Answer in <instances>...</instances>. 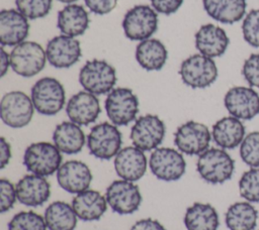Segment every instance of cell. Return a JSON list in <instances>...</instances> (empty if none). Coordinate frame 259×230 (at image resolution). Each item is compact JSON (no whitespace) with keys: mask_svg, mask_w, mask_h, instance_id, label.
Segmentation results:
<instances>
[{"mask_svg":"<svg viewBox=\"0 0 259 230\" xmlns=\"http://www.w3.org/2000/svg\"><path fill=\"white\" fill-rule=\"evenodd\" d=\"M90 18L86 9L78 4H68L58 13L57 27L62 34L76 37L89 27Z\"/></svg>","mask_w":259,"mask_h":230,"instance_id":"25","label":"cell"},{"mask_svg":"<svg viewBox=\"0 0 259 230\" xmlns=\"http://www.w3.org/2000/svg\"><path fill=\"white\" fill-rule=\"evenodd\" d=\"M9 67H11L10 54H8V52L5 51L4 46H2L1 53H0V76L1 77L5 76Z\"/></svg>","mask_w":259,"mask_h":230,"instance_id":"43","label":"cell"},{"mask_svg":"<svg viewBox=\"0 0 259 230\" xmlns=\"http://www.w3.org/2000/svg\"><path fill=\"white\" fill-rule=\"evenodd\" d=\"M211 138V133L206 125L189 120L176 129L174 144L184 154L199 155L208 148Z\"/></svg>","mask_w":259,"mask_h":230,"instance_id":"12","label":"cell"},{"mask_svg":"<svg viewBox=\"0 0 259 230\" xmlns=\"http://www.w3.org/2000/svg\"><path fill=\"white\" fill-rule=\"evenodd\" d=\"M107 117L116 126H125L134 121L139 112V99L128 88H114L105 99Z\"/></svg>","mask_w":259,"mask_h":230,"instance_id":"7","label":"cell"},{"mask_svg":"<svg viewBox=\"0 0 259 230\" xmlns=\"http://www.w3.org/2000/svg\"><path fill=\"white\" fill-rule=\"evenodd\" d=\"M77 217L82 221L99 220L107 210V201L95 190H86L77 194L71 203Z\"/></svg>","mask_w":259,"mask_h":230,"instance_id":"24","label":"cell"},{"mask_svg":"<svg viewBox=\"0 0 259 230\" xmlns=\"http://www.w3.org/2000/svg\"><path fill=\"white\" fill-rule=\"evenodd\" d=\"M59 186L68 193L79 194L89 189L92 174L89 166L80 160H68L57 171Z\"/></svg>","mask_w":259,"mask_h":230,"instance_id":"17","label":"cell"},{"mask_svg":"<svg viewBox=\"0 0 259 230\" xmlns=\"http://www.w3.org/2000/svg\"><path fill=\"white\" fill-rule=\"evenodd\" d=\"M28 19L16 9H3L0 12V42L2 46H15L27 37Z\"/></svg>","mask_w":259,"mask_h":230,"instance_id":"20","label":"cell"},{"mask_svg":"<svg viewBox=\"0 0 259 230\" xmlns=\"http://www.w3.org/2000/svg\"><path fill=\"white\" fill-rule=\"evenodd\" d=\"M53 141L58 149L66 154L80 152L85 144V134L80 125L72 121L58 124L53 132Z\"/></svg>","mask_w":259,"mask_h":230,"instance_id":"27","label":"cell"},{"mask_svg":"<svg viewBox=\"0 0 259 230\" xmlns=\"http://www.w3.org/2000/svg\"><path fill=\"white\" fill-rule=\"evenodd\" d=\"M240 156L250 167H259V131L248 133L240 144Z\"/></svg>","mask_w":259,"mask_h":230,"instance_id":"34","label":"cell"},{"mask_svg":"<svg viewBox=\"0 0 259 230\" xmlns=\"http://www.w3.org/2000/svg\"><path fill=\"white\" fill-rule=\"evenodd\" d=\"M62 152L54 143L39 141L29 144L23 154L25 168L37 176L48 177L57 172L62 164Z\"/></svg>","mask_w":259,"mask_h":230,"instance_id":"3","label":"cell"},{"mask_svg":"<svg viewBox=\"0 0 259 230\" xmlns=\"http://www.w3.org/2000/svg\"><path fill=\"white\" fill-rule=\"evenodd\" d=\"M135 55L138 64L146 71H160L166 64L168 51L162 41L149 38L137 45Z\"/></svg>","mask_w":259,"mask_h":230,"instance_id":"28","label":"cell"},{"mask_svg":"<svg viewBox=\"0 0 259 230\" xmlns=\"http://www.w3.org/2000/svg\"><path fill=\"white\" fill-rule=\"evenodd\" d=\"M47 61L57 69H67L74 66L81 58L80 41L65 34L57 35L49 40L46 47Z\"/></svg>","mask_w":259,"mask_h":230,"instance_id":"16","label":"cell"},{"mask_svg":"<svg viewBox=\"0 0 259 230\" xmlns=\"http://www.w3.org/2000/svg\"><path fill=\"white\" fill-rule=\"evenodd\" d=\"M245 136L243 122L234 116L223 117L212 125L211 137L220 148L234 149L242 143Z\"/></svg>","mask_w":259,"mask_h":230,"instance_id":"23","label":"cell"},{"mask_svg":"<svg viewBox=\"0 0 259 230\" xmlns=\"http://www.w3.org/2000/svg\"><path fill=\"white\" fill-rule=\"evenodd\" d=\"M122 135L117 126L109 122L94 125L87 136L89 152L98 159L108 160L121 149Z\"/></svg>","mask_w":259,"mask_h":230,"instance_id":"5","label":"cell"},{"mask_svg":"<svg viewBox=\"0 0 259 230\" xmlns=\"http://www.w3.org/2000/svg\"><path fill=\"white\" fill-rule=\"evenodd\" d=\"M166 126L157 115L146 114L139 117L131 129V140L134 146L143 151L158 148L164 140Z\"/></svg>","mask_w":259,"mask_h":230,"instance_id":"13","label":"cell"},{"mask_svg":"<svg viewBox=\"0 0 259 230\" xmlns=\"http://www.w3.org/2000/svg\"><path fill=\"white\" fill-rule=\"evenodd\" d=\"M8 230H48L45 218L32 211L15 214L8 223Z\"/></svg>","mask_w":259,"mask_h":230,"instance_id":"32","label":"cell"},{"mask_svg":"<svg viewBox=\"0 0 259 230\" xmlns=\"http://www.w3.org/2000/svg\"><path fill=\"white\" fill-rule=\"evenodd\" d=\"M58 1H60V2H62V3H67V4H72L73 2H75V1H77V0H58Z\"/></svg>","mask_w":259,"mask_h":230,"instance_id":"44","label":"cell"},{"mask_svg":"<svg viewBox=\"0 0 259 230\" xmlns=\"http://www.w3.org/2000/svg\"><path fill=\"white\" fill-rule=\"evenodd\" d=\"M196 169L208 184L218 185L229 181L235 170V161L223 148H207L198 155Z\"/></svg>","mask_w":259,"mask_h":230,"instance_id":"1","label":"cell"},{"mask_svg":"<svg viewBox=\"0 0 259 230\" xmlns=\"http://www.w3.org/2000/svg\"><path fill=\"white\" fill-rule=\"evenodd\" d=\"M242 75L250 87L259 89V53H252L246 59Z\"/></svg>","mask_w":259,"mask_h":230,"instance_id":"37","label":"cell"},{"mask_svg":"<svg viewBox=\"0 0 259 230\" xmlns=\"http://www.w3.org/2000/svg\"><path fill=\"white\" fill-rule=\"evenodd\" d=\"M10 54V64L14 73L30 78L37 75L46 66L47 54L42 46L30 40L15 45Z\"/></svg>","mask_w":259,"mask_h":230,"instance_id":"8","label":"cell"},{"mask_svg":"<svg viewBox=\"0 0 259 230\" xmlns=\"http://www.w3.org/2000/svg\"><path fill=\"white\" fill-rule=\"evenodd\" d=\"M224 105L231 116L251 120L259 114V94L251 87L236 86L226 93Z\"/></svg>","mask_w":259,"mask_h":230,"instance_id":"15","label":"cell"},{"mask_svg":"<svg viewBox=\"0 0 259 230\" xmlns=\"http://www.w3.org/2000/svg\"><path fill=\"white\" fill-rule=\"evenodd\" d=\"M239 193L247 202L259 203V167H251L242 175Z\"/></svg>","mask_w":259,"mask_h":230,"instance_id":"33","label":"cell"},{"mask_svg":"<svg viewBox=\"0 0 259 230\" xmlns=\"http://www.w3.org/2000/svg\"><path fill=\"white\" fill-rule=\"evenodd\" d=\"M79 83L85 91L96 96L108 94L116 84L115 69L103 60L88 61L80 70Z\"/></svg>","mask_w":259,"mask_h":230,"instance_id":"4","label":"cell"},{"mask_svg":"<svg viewBox=\"0 0 259 230\" xmlns=\"http://www.w3.org/2000/svg\"><path fill=\"white\" fill-rule=\"evenodd\" d=\"M89 10L97 15H105L111 12L116 4L117 0H84Z\"/></svg>","mask_w":259,"mask_h":230,"instance_id":"39","label":"cell"},{"mask_svg":"<svg viewBox=\"0 0 259 230\" xmlns=\"http://www.w3.org/2000/svg\"><path fill=\"white\" fill-rule=\"evenodd\" d=\"M100 112V104L96 95L85 90L73 95L66 105V113L70 121L80 126L95 122Z\"/></svg>","mask_w":259,"mask_h":230,"instance_id":"18","label":"cell"},{"mask_svg":"<svg viewBox=\"0 0 259 230\" xmlns=\"http://www.w3.org/2000/svg\"><path fill=\"white\" fill-rule=\"evenodd\" d=\"M195 47L199 53L210 59L223 55L230 43L226 31L219 25L206 23L199 27L194 35Z\"/></svg>","mask_w":259,"mask_h":230,"instance_id":"21","label":"cell"},{"mask_svg":"<svg viewBox=\"0 0 259 230\" xmlns=\"http://www.w3.org/2000/svg\"><path fill=\"white\" fill-rule=\"evenodd\" d=\"M44 218L49 230H74L78 217L72 205L56 201L47 207Z\"/></svg>","mask_w":259,"mask_h":230,"instance_id":"31","label":"cell"},{"mask_svg":"<svg viewBox=\"0 0 259 230\" xmlns=\"http://www.w3.org/2000/svg\"><path fill=\"white\" fill-rule=\"evenodd\" d=\"M30 98L39 114L53 116L64 108L66 92L60 81L52 77H44L32 86Z\"/></svg>","mask_w":259,"mask_h":230,"instance_id":"2","label":"cell"},{"mask_svg":"<svg viewBox=\"0 0 259 230\" xmlns=\"http://www.w3.org/2000/svg\"><path fill=\"white\" fill-rule=\"evenodd\" d=\"M17 10L27 19H38L47 16L53 5V0H15Z\"/></svg>","mask_w":259,"mask_h":230,"instance_id":"35","label":"cell"},{"mask_svg":"<svg viewBox=\"0 0 259 230\" xmlns=\"http://www.w3.org/2000/svg\"><path fill=\"white\" fill-rule=\"evenodd\" d=\"M204 11L218 22L233 24L246 15V0H202Z\"/></svg>","mask_w":259,"mask_h":230,"instance_id":"26","label":"cell"},{"mask_svg":"<svg viewBox=\"0 0 259 230\" xmlns=\"http://www.w3.org/2000/svg\"><path fill=\"white\" fill-rule=\"evenodd\" d=\"M34 110L31 98L21 91L8 92L1 99V119L11 128H22L28 125Z\"/></svg>","mask_w":259,"mask_h":230,"instance_id":"10","label":"cell"},{"mask_svg":"<svg viewBox=\"0 0 259 230\" xmlns=\"http://www.w3.org/2000/svg\"><path fill=\"white\" fill-rule=\"evenodd\" d=\"M17 200L27 207L44 205L51 196V185L46 177L25 175L16 184Z\"/></svg>","mask_w":259,"mask_h":230,"instance_id":"22","label":"cell"},{"mask_svg":"<svg viewBox=\"0 0 259 230\" xmlns=\"http://www.w3.org/2000/svg\"><path fill=\"white\" fill-rule=\"evenodd\" d=\"M11 158V146L9 142L4 138H0V167L4 168Z\"/></svg>","mask_w":259,"mask_h":230,"instance_id":"42","label":"cell"},{"mask_svg":"<svg viewBox=\"0 0 259 230\" xmlns=\"http://www.w3.org/2000/svg\"><path fill=\"white\" fill-rule=\"evenodd\" d=\"M131 230H166L165 227L158 221L152 218L141 219L137 221Z\"/></svg>","mask_w":259,"mask_h":230,"instance_id":"41","label":"cell"},{"mask_svg":"<svg viewBox=\"0 0 259 230\" xmlns=\"http://www.w3.org/2000/svg\"><path fill=\"white\" fill-rule=\"evenodd\" d=\"M153 9L157 13L170 15L175 13L183 3V0H150Z\"/></svg>","mask_w":259,"mask_h":230,"instance_id":"40","label":"cell"},{"mask_svg":"<svg viewBox=\"0 0 259 230\" xmlns=\"http://www.w3.org/2000/svg\"><path fill=\"white\" fill-rule=\"evenodd\" d=\"M121 25L128 39L143 41L151 38L156 32L158 14L149 5H136L124 14Z\"/></svg>","mask_w":259,"mask_h":230,"instance_id":"9","label":"cell"},{"mask_svg":"<svg viewBox=\"0 0 259 230\" xmlns=\"http://www.w3.org/2000/svg\"><path fill=\"white\" fill-rule=\"evenodd\" d=\"M257 219L258 211L247 201L232 204L225 215V222L230 230H254Z\"/></svg>","mask_w":259,"mask_h":230,"instance_id":"30","label":"cell"},{"mask_svg":"<svg viewBox=\"0 0 259 230\" xmlns=\"http://www.w3.org/2000/svg\"><path fill=\"white\" fill-rule=\"evenodd\" d=\"M149 166L158 180L175 182L185 174L186 161L179 150L170 147H158L150 155Z\"/></svg>","mask_w":259,"mask_h":230,"instance_id":"11","label":"cell"},{"mask_svg":"<svg viewBox=\"0 0 259 230\" xmlns=\"http://www.w3.org/2000/svg\"><path fill=\"white\" fill-rule=\"evenodd\" d=\"M184 225L187 230H218L220 219L217 210L207 203H194L184 214Z\"/></svg>","mask_w":259,"mask_h":230,"instance_id":"29","label":"cell"},{"mask_svg":"<svg viewBox=\"0 0 259 230\" xmlns=\"http://www.w3.org/2000/svg\"><path fill=\"white\" fill-rule=\"evenodd\" d=\"M242 33L248 44L259 47V9H252L245 15L242 23Z\"/></svg>","mask_w":259,"mask_h":230,"instance_id":"36","label":"cell"},{"mask_svg":"<svg viewBox=\"0 0 259 230\" xmlns=\"http://www.w3.org/2000/svg\"><path fill=\"white\" fill-rule=\"evenodd\" d=\"M179 75L186 86L192 89H204L215 82L219 72L212 59L195 53L181 63Z\"/></svg>","mask_w":259,"mask_h":230,"instance_id":"6","label":"cell"},{"mask_svg":"<svg viewBox=\"0 0 259 230\" xmlns=\"http://www.w3.org/2000/svg\"><path fill=\"white\" fill-rule=\"evenodd\" d=\"M105 198L111 210L119 215L135 213L142 203L139 187L134 182L122 179L113 181L107 187Z\"/></svg>","mask_w":259,"mask_h":230,"instance_id":"14","label":"cell"},{"mask_svg":"<svg viewBox=\"0 0 259 230\" xmlns=\"http://www.w3.org/2000/svg\"><path fill=\"white\" fill-rule=\"evenodd\" d=\"M0 193H1V202H0V212L5 213L13 208L15 201L17 199L16 188L13 184L6 180H0Z\"/></svg>","mask_w":259,"mask_h":230,"instance_id":"38","label":"cell"},{"mask_svg":"<svg viewBox=\"0 0 259 230\" xmlns=\"http://www.w3.org/2000/svg\"><path fill=\"white\" fill-rule=\"evenodd\" d=\"M147 166L148 160L144 151L136 146L121 148L114 157L115 172L125 181H139L146 174Z\"/></svg>","mask_w":259,"mask_h":230,"instance_id":"19","label":"cell"}]
</instances>
